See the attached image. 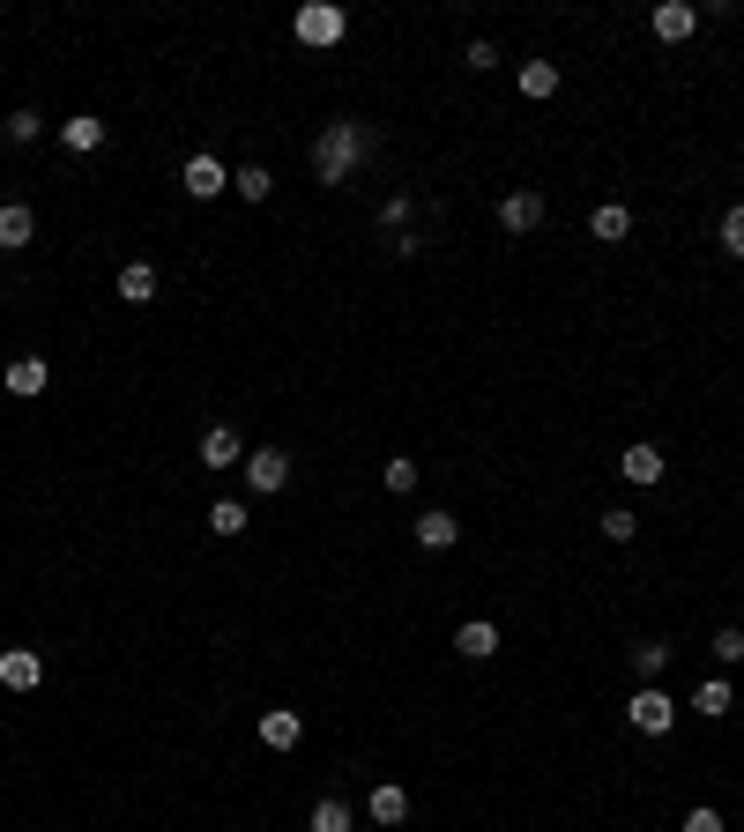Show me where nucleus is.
I'll use <instances>...</instances> for the list:
<instances>
[{
	"mask_svg": "<svg viewBox=\"0 0 744 832\" xmlns=\"http://www.w3.org/2000/svg\"><path fill=\"white\" fill-rule=\"evenodd\" d=\"M239 461H247L239 432H231V424H209V432H201V468H239Z\"/></svg>",
	"mask_w": 744,
	"mask_h": 832,
	"instance_id": "obj_12",
	"label": "nucleus"
},
{
	"mask_svg": "<svg viewBox=\"0 0 744 832\" xmlns=\"http://www.w3.org/2000/svg\"><path fill=\"white\" fill-rule=\"evenodd\" d=\"M38 134H46V120H38V112H8V120H0V142H8V149H30Z\"/></svg>",
	"mask_w": 744,
	"mask_h": 832,
	"instance_id": "obj_24",
	"label": "nucleus"
},
{
	"mask_svg": "<svg viewBox=\"0 0 744 832\" xmlns=\"http://www.w3.org/2000/svg\"><path fill=\"white\" fill-rule=\"evenodd\" d=\"M112 291H120L127 305H157V261H127Z\"/></svg>",
	"mask_w": 744,
	"mask_h": 832,
	"instance_id": "obj_17",
	"label": "nucleus"
},
{
	"mask_svg": "<svg viewBox=\"0 0 744 832\" xmlns=\"http://www.w3.org/2000/svg\"><path fill=\"white\" fill-rule=\"evenodd\" d=\"M499 231H506V239L544 231V194H506V201H499Z\"/></svg>",
	"mask_w": 744,
	"mask_h": 832,
	"instance_id": "obj_8",
	"label": "nucleus"
},
{
	"mask_svg": "<svg viewBox=\"0 0 744 832\" xmlns=\"http://www.w3.org/2000/svg\"><path fill=\"white\" fill-rule=\"evenodd\" d=\"M454 655H462V661H492L499 655V625H492V617H470V625L454 632Z\"/></svg>",
	"mask_w": 744,
	"mask_h": 832,
	"instance_id": "obj_13",
	"label": "nucleus"
},
{
	"mask_svg": "<svg viewBox=\"0 0 744 832\" xmlns=\"http://www.w3.org/2000/svg\"><path fill=\"white\" fill-rule=\"evenodd\" d=\"M693 707H700V713H715V721H730V677H707V684L693 691Z\"/></svg>",
	"mask_w": 744,
	"mask_h": 832,
	"instance_id": "obj_25",
	"label": "nucleus"
},
{
	"mask_svg": "<svg viewBox=\"0 0 744 832\" xmlns=\"http://www.w3.org/2000/svg\"><path fill=\"white\" fill-rule=\"evenodd\" d=\"M633 677H641V684H663L670 677V647L663 639H641V647H633Z\"/></svg>",
	"mask_w": 744,
	"mask_h": 832,
	"instance_id": "obj_20",
	"label": "nucleus"
},
{
	"mask_svg": "<svg viewBox=\"0 0 744 832\" xmlns=\"http://www.w3.org/2000/svg\"><path fill=\"white\" fill-rule=\"evenodd\" d=\"M462 68H476V74H492V68H499V45H492V38H476V45H470V52H462Z\"/></svg>",
	"mask_w": 744,
	"mask_h": 832,
	"instance_id": "obj_31",
	"label": "nucleus"
},
{
	"mask_svg": "<svg viewBox=\"0 0 744 832\" xmlns=\"http://www.w3.org/2000/svg\"><path fill=\"white\" fill-rule=\"evenodd\" d=\"M663 468H670V461H663V446H647V439L619 454V476H625V484H641V490H647V484H663Z\"/></svg>",
	"mask_w": 744,
	"mask_h": 832,
	"instance_id": "obj_10",
	"label": "nucleus"
},
{
	"mask_svg": "<svg viewBox=\"0 0 744 832\" xmlns=\"http://www.w3.org/2000/svg\"><path fill=\"white\" fill-rule=\"evenodd\" d=\"M410 536H418V550H432V558H440V550H454V542H462V520H454V514H418V528H410Z\"/></svg>",
	"mask_w": 744,
	"mask_h": 832,
	"instance_id": "obj_15",
	"label": "nucleus"
},
{
	"mask_svg": "<svg viewBox=\"0 0 744 832\" xmlns=\"http://www.w3.org/2000/svg\"><path fill=\"white\" fill-rule=\"evenodd\" d=\"M707 655H715L722 669H737V661H744V632H737V625H722V632L707 639Z\"/></svg>",
	"mask_w": 744,
	"mask_h": 832,
	"instance_id": "obj_29",
	"label": "nucleus"
},
{
	"mask_svg": "<svg viewBox=\"0 0 744 832\" xmlns=\"http://www.w3.org/2000/svg\"><path fill=\"white\" fill-rule=\"evenodd\" d=\"M52 134H60V149H68V156H98L112 126H104L98 112H74V120H60V126H52Z\"/></svg>",
	"mask_w": 744,
	"mask_h": 832,
	"instance_id": "obj_6",
	"label": "nucleus"
},
{
	"mask_svg": "<svg viewBox=\"0 0 744 832\" xmlns=\"http://www.w3.org/2000/svg\"><path fill=\"white\" fill-rule=\"evenodd\" d=\"M647 30H655L663 45H685V38L700 30V8H693V0H663V8L647 16Z\"/></svg>",
	"mask_w": 744,
	"mask_h": 832,
	"instance_id": "obj_7",
	"label": "nucleus"
},
{
	"mask_svg": "<svg viewBox=\"0 0 744 832\" xmlns=\"http://www.w3.org/2000/svg\"><path fill=\"white\" fill-rule=\"evenodd\" d=\"M253 735H261L269 751H291L298 735H305V721H298L291 707H269V713H261V721H253Z\"/></svg>",
	"mask_w": 744,
	"mask_h": 832,
	"instance_id": "obj_14",
	"label": "nucleus"
},
{
	"mask_svg": "<svg viewBox=\"0 0 744 832\" xmlns=\"http://www.w3.org/2000/svg\"><path fill=\"white\" fill-rule=\"evenodd\" d=\"M380 223L402 239V223H410V194H388V201H380Z\"/></svg>",
	"mask_w": 744,
	"mask_h": 832,
	"instance_id": "obj_32",
	"label": "nucleus"
},
{
	"mask_svg": "<svg viewBox=\"0 0 744 832\" xmlns=\"http://www.w3.org/2000/svg\"><path fill=\"white\" fill-rule=\"evenodd\" d=\"M625 721H633V735H670L677 729V699H670L663 684H641L625 699Z\"/></svg>",
	"mask_w": 744,
	"mask_h": 832,
	"instance_id": "obj_3",
	"label": "nucleus"
},
{
	"mask_svg": "<svg viewBox=\"0 0 744 832\" xmlns=\"http://www.w3.org/2000/svg\"><path fill=\"white\" fill-rule=\"evenodd\" d=\"M358 825V810L343 803V795H321V803H313V832H350Z\"/></svg>",
	"mask_w": 744,
	"mask_h": 832,
	"instance_id": "obj_23",
	"label": "nucleus"
},
{
	"mask_svg": "<svg viewBox=\"0 0 744 832\" xmlns=\"http://www.w3.org/2000/svg\"><path fill=\"white\" fill-rule=\"evenodd\" d=\"M231 194H239V201H269L275 194V172H269V164H239V172H231Z\"/></svg>",
	"mask_w": 744,
	"mask_h": 832,
	"instance_id": "obj_21",
	"label": "nucleus"
},
{
	"mask_svg": "<svg viewBox=\"0 0 744 832\" xmlns=\"http://www.w3.org/2000/svg\"><path fill=\"white\" fill-rule=\"evenodd\" d=\"M380 484L395 490V498H410V490H418V461H410V454H395V461L380 468Z\"/></svg>",
	"mask_w": 744,
	"mask_h": 832,
	"instance_id": "obj_27",
	"label": "nucleus"
},
{
	"mask_svg": "<svg viewBox=\"0 0 744 832\" xmlns=\"http://www.w3.org/2000/svg\"><path fill=\"white\" fill-rule=\"evenodd\" d=\"M239 468H247V490H253V498H275V490L291 484V454H283V446H253Z\"/></svg>",
	"mask_w": 744,
	"mask_h": 832,
	"instance_id": "obj_4",
	"label": "nucleus"
},
{
	"mask_svg": "<svg viewBox=\"0 0 744 832\" xmlns=\"http://www.w3.org/2000/svg\"><path fill=\"white\" fill-rule=\"evenodd\" d=\"M46 387H52V365H46V357H8V394H16V402H38Z\"/></svg>",
	"mask_w": 744,
	"mask_h": 832,
	"instance_id": "obj_11",
	"label": "nucleus"
},
{
	"mask_svg": "<svg viewBox=\"0 0 744 832\" xmlns=\"http://www.w3.org/2000/svg\"><path fill=\"white\" fill-rule=\"evenodd\" d=\"M38 684H46V655L8 647V655H0V691H38Z\"/></svg>",
	"mask_w": 744,
	"mask_h": 832,
	"instance_id": "obj_9",
	"label": "nucleus"
},
{
	"mask_svg": "<svg viewBox=\"0 0 744 832\" xmlns=\"http://www.w3.org/2000/svg\"><path fill=\"white\" fill-rule=\"evenodd\" d=\"M685 832H730V825H722L715 803H700V810H685Z\"/></svg>",
	"mask_w": 744,
	"mask_h": 832,
	"instance_id": "obj_33",
	"label": "nucleus"
},
{
	"mask_svg": "<svg viewBox=\"0 0 744 832\" xmlns=\"http://www.w3.org/2000/svg\"><path fill=\"white\" fill-rule=\"evenodd\" d=\"M603 536H611V542H633V536H641V514L611 506V514H603Z\"/></svg>",
	"mask_w": 744,
	"mask_h": 832,
	"instance_id": "obj_30",
	"label": "nucleus"
},
{
	"mask_svg": "<svg viewBox=\"0 0 744 832\" xmlns=\"http://www.w3.org/2000/svg\"><path fill=\"white\" fill-rule=\"evenodd\" d=\"M209 528H217V536H247V506H239V498H217V506H209Z\"/></svg>",
	"mask_w": 744,
	"mask_h": 832,
	"instance_id": "obj_26",
	"label": "nucleus"
},
{
	"mask_svg": "<svg viewBox=\"0 0 744 832\" xmlns=\"http://www.w3.org/2000/svg\"><path fill=\"white\" fill-rule=\"evenodd\" d=\"M38 239V216H30L23 201H0V253H23Z\"/></svg>",
	"mask_w": 744,
	"mask_h": 832,
	"instance_id": "obj_16",
	"label": "nucleus"
},
{
	"mask_svg": "<svg viewBox=\"0 0 744 832\" xmlns=\"http://www.w3.org/2000/svg\"><path fill=\"white\" fill-rule=\"evenodd\" d=\"M722 253H730V261H744V201H730V209H722Z\"/></svg>",
	"mask_w": 744,
	"mask_h": 832,
	"instance_id": "obj_28",
	"label": "nucleus"
},
{
	"mask_svg": "<svg viewBox=\"0 0 744 832\" xmlns=\"http://www.w3.org/2000/svg\"><path fill=\"white\" fill-rule=\"evenodd\" d=\"M291 30H298V45L328 52V45H343V38H350V16L335 8V0H305V8L291 16Z\"/></svg>",
	"mask_w": 744,
	"mask_h": 832,
	"instance_id": "obj_2",
	"label": "nucleus"
},
{
	"mask_svg": "<svg viewBox=\"0 0 744 832\" xmlns=\"http://www.w3.org/2000/svg\"><path fill=\"white\" fill-rule=\"evenodd\" d=\"M372 825H402V818H410V788H395V781H380L372 788Z\"/></svg>",
	"mask_w": 744,
	"mask_h": 832,
	"instance_id": "obj_18",
	"label": "nucleus"
},
{
	"mask_svg": "<svg viewBox=\"0 0 744 832\" xmlns=\"http://www.w3.org/2000/svg\"><path fill=\"white\" fill-rule=\"evenodd\" d=\"M179 186H187L194 201H217V194H231V172H223L209 149H194V156H187V172H179Z\"/></svg>",
	"mask_w": 744,
	"mask_h": 832,
	"instance_id": "obj_5",
	"label": "nucleus"
},
{
	"mask_svg": "<svg viewBox=\"0 0 744 832\" xmlns=\"http://www.w3.org/2000/svg\"><path fill=\"white\" fill-rule=\"evenodd\" d=\"M372 149H380V134H372L365 120H328L305 156H313V179H321V186H350V179L372 164Z\"/></svg>",
	"mask_w": 744,
	"mask_h": 832,
	"instance_id": "obj_1",
	"label": "nucleus"
},
{
	"mask_svg": "<svg viewBox=\"0 0 744 832\" xmlns=\"http://www.w3.org/2000/svg\"><path fill=\"white\" fill-rule=\"evenodd\" d=\"M521 98H559V60H529L521 68Z\"/></svg>",
	"mask_w": 744,
	"mask_h": 832,
	"instance_id": "obj_22",
	"label": "nucleus"
},
{
	"mask_svg": "<svg viewBox=\"0 0 744 832\" xmlns=\"http://www.w3.org/2000/svg\"><path fill=\"white\" fill-rule=\"evenodd\" d=\"M625 231H633V209H625V201H603L589 216V239H603V245H619Z\"/></svg>",
	"mask_w": 744,
	"mask_h": 832,
	"instance_id": "obj_19",
	"label": "nucleus"
}]
</instances>
